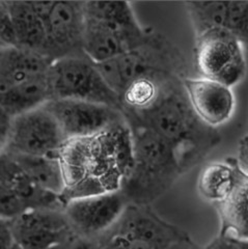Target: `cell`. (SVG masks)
Segmentation results:
<instances>
[{"label": "cell", "mask_w": 248, "mask_h": 249, "mask_svg": "<svg viewBox=\"0 0 248 249\" xmlns=\"http://www.w3.org/2000/svg\"><path fill=\"white\" fill-rule=\"evenodd\" d=\"M58 160L64 205L73 198L121 191L133 169L132 133L124 121L96 135L67 139Z\"/></svg>", "instance_id": "1"}, {"label": "cell", "mask_w": 248, "mask_h": 249, "mask_svg": "<svg viewBox=\"0 0 248 249\" xmlns=\"http://www.w3.org/2000/svg\"><path fill=\"white\" fill-rule=\"evenodd\" d=\"M182 78L175 76L162 83L157 98L142 110L123 108L122 112L127 123L141 124L174 145L188 168L217 143L218 135L192 110Z\"/></svg>", "instance_id": "2"}, {"label": "cell", "mask_w": 248, "mask_h": 249, "mask_svg": "<svg viewBox=\"0 0 248 249\" xmlns=\"http://www.w3.org/2000/svg\"><path fill=\"white\" fill-rule=\"evenodd\" d=\"M127 124L132 133L134 163L121 191L129 204L149 205L167 191L187 166L166 140L141 124Z\"/></svg>", "instance_id": "3"}, {"label": "cell", "mask_w": 248, "mask_h": 249, "mask_svg": "<svg viewBox=\"0 0 248 249\" xmlns=\"http://www.w3.org/2000/svg\"><path fill=\"white\" fill-rule=\"evenodd\" d=\"M128 1H85L82 51L95 64L136 49L150 37Z\"/></svg>", "instance_id": "4"}, {"label": "cell", "mask_w": 248, "mask_h": 249, "mask_svg": "<svg viewBox=\"0 0 248 249\" xmlns=\"http://www.w3.org/2000/svg\"><path fill=\"white\" fill-rule=\"evenodd\" d=\"M96 66L120 97L131 83L142 78L164 81L175 76H187L184 53L165 36L154 30L146 42L136 49Z\"/></svg>", "instance_id": "5"}, {"label": "cell", "mask_w": 248, "mask_h": 249, "mask_svg": "<svg viewBox=\"0 0 248 249\" xmlns=\"http://www.w3.org/2000/svg\"><path fill=\"white\" fill-rule=\"evenodd\" d=\"M50 100H79L122 111L121 97L106 83L95 62L84 54L51 61L48 71Z\"/></svg>", "instance_id": "6"}, {"label": "cell", "mask_w": 248, "mask_h": 249, "mask_svg": "<svg viewBox=\"0 0 248 249\" xmlns=\"http://www.w3.org/2000/svg\"><path fill=\"white\" fill-rule=\"evenodd\" d=\"M195 64L199 77L231 89L246 75L244 46L227 31L209 30L195 36Z\"/></svg>", "instance_id": "7"}, {"label": "cell", "mask_w": 248, "mask_h": 249, "mask_svg": "<svg viewBox=\"0 0 248 249\" xmlns=\"http://www.w3.org/2000/svg\"><path fill=\"white\" fill-rule=\"evenodd\" d=\"M45 27L41 54L53 61L83 54L84 1H35Z\"/></svg>", "instance_id": "8"}, {"label": "cell", "mask_w": 248, "mask_h": 249, "mask_svg": "<svg viewBox=\"0 0 248 249\" xmlns=\"http://www.w3.org/2000/svg\"><path fill=\"white\" fill-rule=\"evenodd\" d=\"M67 142L54 116L41 106L13 118L5 152L27 156L58 157Z\"/></svg>", "instance_id": "9"}, {"label": "cell", "mask_w": 248, "mask_h": 249, "mask_svg": "<svg viewBox=\"0 0 248 249\" xmlns=\"http://www.w3.org/2000/svg\"><path fill=\"white\" fill-rule=\"evenodd\" d=\"M122 191L68 200L64 213L76 236L100 240L109 232L128 206Z\"/></svg>", "instance_id": "10"}, {"label": "cell", "mask_w": 248, "mask_h": 249, "mask_svg": "<svg viewBox=\"0 0 248 249\" xmlns=\"http://www.w3.org/2000/svg\"><path fill=\"white\" fill-rule=\"evenodd\" d=\"M20 249H49L76 237L63 209H29L10 221Z\"/></svg>", "instance_id": "11"}, {"label": "cell", "mask_w": 248, "mask_h": 249, "mask_svg": "<svg viewBox=\"0 0 248 249\" xmlns=\"http://www.w3.org/2000/svg\"><path fill=\"white\" fill-rule=\"evenodd\" d=\"M45 108L54 116L67 139L96 135L125 121L118 109L79 100H50Z\"/></svg>", "instance_id": "12"}, {"label": "cell", "mask_w": 248, "mask_h": 249, "mask_svg": "<svg viewBox=\"0 0 248 249\" xmlns=\"http://www.w3.org/2000/svg\"><path fill=\"white\" fill-rule=\"evenodd\" d=\"M109 232L134 238L153 249H172L189 239L183 231L152 211L149 205L128 204Z\"/></svg>", "instance_id": "13"}, {"label": "cell", "mask_w": 248, "mask_h": 249, "mask_svg": "<svg viewBox=\"0 0 248 249\" xmlns=\"http://www.w3.org/2000/svg\"><path fill=\"white\" fill-rule=\"evenodd\" d=\"M182 83L189 104L198 120L216 129L228 123L235 111L231 89L204 77H183Z\"/></svg>", "instance_id": "14"}, {"label": "cell", "mask_w": 248, "mask_h": 249, "mask_svg": "<svg viewBox=\"0 0 248 249\" xmlns=\"http://www.w3.org/2000/svg\"><path fill=\"white\" fill-rule=\"evenodd\" d=\"M51 60L21 48L0 50V95L47 77Z\"/></svg>", "instance_id": "15"}, {"label": "cell", "mask_w": 248, "mask_h": 249, "mask_svg": "<svg viewBox=\"0 0 248 249\" xmlns=\"http://www.w3.org/2000/svg\"><path fill=\"white\" fill-rule=\"evenodd\" d=\"M0 183L24 201L28 209H64L59 196L38 188L6 152L0 155Z\"/></svg>", "instance_id": "16"}, {"label": "cell", "mask_w": 248, "mask_h": 249, "mask_svg": "<svg viewBox=\"0 0 248 249\" xmlns=\"http://www.w3.org/2000/svg\"><path fill=\"white\" fill-rule=\"evenodd\" d=\"M221 219L220 236L247 242L248 186L247 178L240 181L229 196L216 204Z\"/></svg>", "instance_id": "17"}, {"label": "cell", "mask_w": 248, "mask_h": 249, "mask_svg": "<svg viewBox=\"0 0 248 249\" xmlns=\"http://www.w3.org/2000/svg\"><path fill=\"white\" fill-rule=\"evenodd\" d=\"M244 178H247V174L240 169L236 159L213 162L201 170L197 189L201 197L218 204Z\"/></svg>", "instance_id": "18"}, {"label": "cell", "mask_w": 248, "mask_h": 249, "mask_svg": "<svg viewBox=\"0 0 248 249\" xmlns=\"http://www.w3.org/2000/svg\"><path fill=\"white\" fill-rule=\"evenodd\" d=\"M6 3L12 16L19 48L41 54L45 42V27L35 1H6Z\"/></svg>", "instance_id": "19"}, {"label": "cell", "mask_w": 248, "mask_h": 249, "mask_svg": "<svg viewBox=\"0 0 248 249\" xmlns=\"http://www.w3.org/2000/svg\"><path fill=\"white\" fill-rule=\"evenodd\" d=\"M9 154L38 188L61 196L65 181L58 157Z\"/></svg>", "instance_id": "20"}, {"label": "cell", "mask_w": 248, "mask_h": 249, "mask_svg": "<svg viewBox=\"0 0 248 249\" xmlns=\"http://www.w3.org/2000/svg\"><path fill=\"white\" fill-rule=\"evenodd\" d=\"M184 5L195 36L209 30L227 31L230 1H186Z\"/></svg>", "instance_id": "21"}, {"label": "cell", "mask_w": 248, "mask_h": 249, "mask_svg": "<svg viewBox=\"0 0 248 249\" xmlns=\"http://www.w3.org/2000/svg\"><path fill=\"white\" fill-rule=\"evenodd\" d=\"M164 81L142 78L132 82L121 96L123 108L130 110H142L150 106L157 98L161 84Z\"/></svg>", "instance_id": "22"}, {"label": "cell", "mask_w": 248, "mask_h": 249, "mask_svg": "<svg viewBox=\"0 0 248 249\" xmlns=\"http://www.w3.org/2000/svg\"><path fill=\"white\" fill-rule=\"evenodd\" d=\"M227 31L243 46L248 40V1H230Z\"/></svg>", "instance_id": "23"}, {"label": "cell", "mask_w": 248, "mask_h": 249, "mask_svg": "<svg viewBox=\"0 0 248 249\" xmlns=\"http://www.w3.org/2000/svg\"><path fill=\"white\" fill-rule=\"evenodd\" d=\"M26 210L29 209L24 201L0 183V220L12 221Z\"/></svg>", "instance_id": "24"}, {"label": "cell", "mask_w": 248, "mask_h": 249, "mask_svg": "<svg viewBox=\"0 0 248 249\" xmlns=\"http://www.w3.org/2000/svg\"><path fill=\"white\" fill-rule=\"evenodd\" d=\"M19 48L16 31L6 1H0V50Z\"/></svg>", "instance_id": "25"}, {"label": "cell", "mask_w": 248, "mask_h": 249, "mask_svg": "<svg viewBox=\"0 0 248 249\" xmlns=\"http://www.w3.org/2000/svg\"><path fill=\"white\" fill-rule=\"evenodd\" d=\"M101 239L103 241H98V249H153L142 241L116 232H108Z\"/></svg>", "instance_id": "26"}, {"label": "cell", "mask_w": 248, "mask_h": 249, "mask_svg": "<svg viewBox=\"0 0 248 249\" xmlns=\"http://www.w3.org/2000/svg\"><path fill=\"white\" fill-rule=\"evenodd\" d=\"M13 118L2 107H0V155L3 154L9 144Z\"/></svg>", "instance_id": "27"}, {"label": "cell", "mask_w": 248, "mask_h": 249, "mask_svg": "<svg viewBox=\"0 0 248 249\" xmlns=\"http://www.w3.org/2000/svg\"><path fill=\"white\" fill-rule=\"evenodd\" d=\"M0 249H20L14 241L10 221L0 220Z\"/></svg>", "instance_id": "28"}, {"label": "cell", "mask_w": 248, "mask_h": 249, "mask_svg": "<svg viewBox=\"0 0 248 249\" xmlns=\"http://www.w3.org/2000/svg\"><path fill=\"white\" fill-rule=\"evenodd\" d=\"M247 161H248V142L247 135L245 134L243 138L240 139L239 149H238V158L236 162L238 166L242 171L247 174Z\"/></svg>", "instance_id": "29"}, {"label": "cell", "mask_w": 248, "mask_h": 249, "mask_svg": "<svg viewBox=\"0 0 248 249\" xmlns=\"http://www.w3.org/2000/svg\"><path fill=\"white\" fill-rule=\"evenodd\" d=\"M243 245H247V242H239L220 236L208 249H246V247L243 248Z\"/></svg>", "instance_id": "30"}, {"label": "cell", "mask_w": 248, "mask_h": 249, "mask_svg": "<svg viewBox=\"0 0 248 249\" xmlns=\"http://www.w3.org/2000/svg\"><path fill=\"white\" fill-rule=\"evenodd\" d=\"M70 249H98V242L76 236L70 245Z\"/></svg>", "instance_id": "31"}, {"label": "cell", "mask_w": 248, "mask_h": 249, "mask_svg": "<svg viewBox=\"0 0 248 249\" xmlns=\"http://www.w3.org/2000/svg\"><path fill=\"white\" fill-rule=\"evenodd\" d=\"M73 241V239L71 241H68V242L66 243H63V244H59V245H56L54 247H51L49 249H70V245H71V242Z\"/></svg>", "instance_id": "32"}]
</instances>
